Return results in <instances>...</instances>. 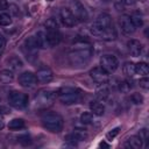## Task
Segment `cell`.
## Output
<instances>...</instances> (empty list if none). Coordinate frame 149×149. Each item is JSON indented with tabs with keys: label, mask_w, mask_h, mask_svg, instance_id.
Masks as SVG:
<instances>
[{
	"label": "cell",
	"mask_w": 149,
	"mask_h": 149,
	"mask_svg": "<svg viewBox=\"0 0 149 149\" xmlns=\"http://www.w3.org/2000/svg\"><path fill=\"white\" fill-rule=\"evenodd\" d=\"M43 127L51 133H59L63 129V118L55 112L44 111L40 115Z\"/></svg>",
	"instance_id": "3"
},
{
	"label": "cell",
	"mask_w": 149,
	"mask_h": 149,
	"mask_svg": "<svg viewBox=\"0 0 149 149\" xmlns=\"http://www.w3.org/2000/svg\"><path fill=\"white\" fill-rule=\"evenodd\" d=\"M44 26H45V29L58 28V26H57V22H56V20H55V19H49V20H47V22L44 23Z\"/></svg>",
	"instance_id": "33"
},
{
	"label": "cell",
	"mask_w": 149,
	"mask_h": 149,
	"mask_svg": "<svg viewBox=\"0 0 149 149\" xmlns=\"http://www.w3.org/2000/svg\"><path fill=\"white\" fill-rule=\"evenodd\" d=\"M47 33V37H48V42L50 47H55L57 44H59L61 40H62V35L58 30V28H51V29H45Z\"/></svg>",
	"instance_id": "16"
},
{
	"label": "cell",
	"mask_w": 149,
	"mask_h": 149,
	"mask_svg": "<svg viewBox=\"0 0 149 149\" xmlns=\"http://www.w3.org/2000/svg\"><path fill=\"white\" fill-rule=\"evenodd\" d=\"M7 64H8L9 69L12 71H16V70H19V69H21L23 66V62L17 56H12L10 58H8Z\"/></svg>",
	"instance_id": "22"
},
{
	"label": "cell",
	"mask_w": 149,
	"mask_h": 149,
	"mask_svg": "<svg viewBox=\"0 0 149 149\" xmlns=\"http://www.w3.org/2000/svg\"><path fill=\"white\" fill-rule=\"evenodd\" d=\"M122 2L127 6H130V5H134L136 2V0H122Z\"/></svg>",
	"instance_id": "38"
},
{
	"label": "cell",
	"mask_w": 149,
	"mask_h": 149,
	"mask_svg": "<svg viewBox=\"0 0 149 149\" xmlns=\"http://www.w3.org/2000/svg\"><path fill=\"white\" fill-rule=\"evenodd\" d=\"M35 38H36V43H37L38 48H41V49L50 48L49 42H48V37H47V33L44 30H38L35 35Z\"/></svg>",
	"instance_id": "17"
},
{
	"label": "cell",
	"mask_w": 149,
	"mask_h": 149,
	"mask_svg": "<svg viewBox=\"0 0 149 149\" xmlns=\"http://www.w3.org/2000/svg\"><path fill=\"white\" fill-rule=\"evenodd\" d=\"M139 85H140V87H142V88H144V90H148V88H149V79H148V77H147V76L142 77V78L139 80Z\"/></svg>",
	"instance_id": "32"
},
{
	"label": "cell",
	"mask_w": 149,
	"mask_h": 149,
	"mask_svg": "<svg viewBox=\"0 0 149 149\" xmlns=\"http://www.w3.org/2000/svg\"><path fill=\"white\" fill-rule=\"evenodd\" d=\"M9 7V3L7 0H0V10H6Z\"/></svg>",
	"instance_id": "36"
},
{
	"label": "cell",
	"mask_w": 149,
	"mask_h": 149,
	"mask_svg": "<svg viewBox=\"0 0 149 149\" xmlns=\"http://www.w3.org/2000/svg\"><path fill=\"white\" fill-rule=\"evenodd\" d=\"M118 87L122 93H128L130 91V88L133 87V85H132V81H129V80H122L118 84Z\"/></svg>",
	"instance_id": "27"
},
{
	"label": "cell",
	"mask_w": 149,
	"mask_h": 149,
	"mask_svg": "<svg viewBox=\"0 0 149 149\" xmlns=\"http://www.w3.org/2000/svg\"><path fill=\"white\" fill-rule=\"evenodd\" d=\"M78 22H84L88 19V13L85 8V6L79 0H71L70 1V8H69Z\"/></svg>",
	"instance_id": "7"
},
{
	"label": "cell",
	"mask_w": 149,
	"mask_h": 149,
	"mask_svg": "<svg viewBox=\"0 0 149 149\" xmlns=\"http://www.w3.org/2000/svg\"><path fill=\"white\" fill-rule=\"evenodd\" d=\"M130 20H132V22H133V24H134V27L135 28H139V27H142L143 26V20L140 17V15H132L130 16Z\"/></svg>",
	"instance_id": "29"
},
{
	"label": "cell",
	"mask_w": 149,
	"mask_h": 149,
	"mask_svg": "<svg viewBox=\"0 0 149 149\" xmlns=\"http://www.w3.org/2000/svg\"><path fill=\"white\" fill-rule=\"evenodd\" d=\"M5 44H6V41H5V37H3L2 35H0V50H2V49H3V47H5Z\"/></svg>",
	"instance_id": "37"
},
{
	"label": "cell",
	"mask_w": 149,
	"mask_h": 149,
	"mask_svg": "<svg viewBox=\"0 0 149 149\" xmlns=\"http://www.w3.org/2000/svg\"><path fill=\"white\" fill-rule=\"evenodd\" d=\"M12 23V16L7 13H1L0 14V26H9Z\"/></svg>",
	"instance_id": "28"
},
{
	"label": "cell",
	"mask_w": 149,
	"mask_h": 149,
	"mask_svg": "<svg viewBox=\"0 0 149 149\" xmlns=\"http://www.w3.org/2000/svg\"><path fill=\"white\" fill-rule=\"evenodd\" d=\"M8 102L16 109H23L28 105V95L20 91H12L8 94Z\"/></svg>",
	"instance_id": "6"
},
{
	"label": "cell",
	"mask_w": 149,
	"mask_h": 149,
	"mask_svg": "<svg viewBox=\"0 0 149 149\" xmlns=\"http://www.w3.org/2000/svg\"><path fill=\"white\" fill-rule=\"evenodd\" d=\"M93 114L91 112H84L80 115V122L83 125H92L93 123Z\"/></svg>",
	"instance_id": "26"
},
{
	"label": "cell",
	"mask_w": 149,
	"mask_h": 149,
	"mask_svg": "<svg viewBox=\"0 0 149 149\" xmlns=\"http://www.w3.org/2000/svg\"><path fill=\"white\" fill-rule=\"evenodd\" d=\"M148 73H149V66L147 63L140 62V63L135 64V74H140V76L144 77Z\"/></svg>",
	"instance_id": "24"
},
{
	"label": "cell",
	"mask_w": 149,
	"mask_h": 149,
	"mask_svg": "<svg viewBox=\"0 0 149 149\" xmlns=\"http://www.w3.org/2000/svg\"><path fill=\"white\" fill-rule=\"evenodd\" d=\"M59 16H61L62 22L66 27H74L78 23L77 19L74 17V15L72 14V12L69 8H62L59 12Z\"/></svg>",
	"instance_id": "12"
},
{
	"label": "cell",
	"mask_w": 149,
	"mask_h": 149,
	"mask_svg": "<svg viewBox=\"0 0 149 149\" xmlns=\"http://www.w3.org/2000/svg\"><path fill=\"white\" fill-rule=\"evenodd\" d=\"M19 84L22 87L26 88H31L34 86H36L37 84V78L36 74L30 72V71H24L19 76Z\"/></svg>",
	"instance_id": "9"
},
{
	"label": "cell",
	"mask_w": 149,
	"mask_h": 149,
	"mask_svg": "<svg viewBox=\"0 0 149 149\" xmlns=\"http://www.w3.org/2000/svg\"><path fill=\"white\" fill-rule=\"evenodd\" d=\"M139 136L142 139V141H143V142H148V139H149V132H148V129H147V128L141 129V130H140Z\"/></svg>",
	"instance_id": "34"
},
{
	"label": "cell",
	"mask_w": 149,
	"mask_h": 149,
	"mask_svg": "<svg viewBox=\"0 0 149 149\" xmlns=\"http://www.w3.org/2000/svg\"><path fill=\"white\" fill-rule=\"evenodd\" d=\"M119 66V61L114 55L105 54L100 58V68L104 69L108 74L113 73Z\"/></svg>",
	"instance_id": "8"
},
{
	"label": "cell",
	"mask_w": 149,
	"mask_h": 149,
	"mask_svg": "<svg viewBox=\"0 0 149 149\" xmlns=\"http://www.w3.org/2000/svg\"><path fill=\"white\" fill-rule=\"evenodd\" d=\"M126 147L132 148V149H140V148L143 147V141L139 135H133L128 139V141L126 143Z\"/></svg>",
	"instance_id": "20"
},
{
	"label": "cell",
	"mask_w": 149,
	"mask_h": 149,
	"mask_svg": "<svg viewBox=\"0 0 149 149\" xmlns=\"http://www.w3.org/2000/svg\"><path fill=\"white\" fill-rule=\"evenodd\" d=\"M3 126H5V121H3V115H2V113L0 112V130L3 128Z\"/></svg>",
	"instance_id": "39"
},
{
	"label": "cell",
	"mask_w": 149,
	"mask_h": 149,
	"mask_svg": "<svg viewBox=\"0 0 149 149\" xmlns=\"http://www.w3.org/2000/svg\"><path fill=\"white\" fill-rule=\"evenodd\" d=\"M0 101H1V98H0Z\"/></svg>",
	"instance_id": "41"
},
{
	"label": "cell",
	"mask_w": 149,
	"mask_h": 149,
	"mask_svg": "<svg viewBox=\"0 0 149 149\" xmlns=\"http://www.w3.org/2000/svg\"><path fill=\"white\" fill-rule=\"evenodd\" d=\"M55 98H56V92L44 88V90L38 91V93L35 95L34 102H35V106L40 108H47L48 106L52 105Z\"/></svg>",
	"instance_id": "5"
},
{
	"label": "cell",
	"mask_w": 149,
	"mask_h": 149,
	"mask_svg": "<svg viewBox=\"0 0 149 149\" xmlns=\"http://www.w3.org/2000/svg\"><path fill=\"white\" fill-rule=\"evenodd\" d=\"M58 99L62 104L64 105H73L80 101L81 99V93L79 90L74 88V87H62L61 90H58L57 92Z\"/></svg>",
	"instance_id": "4"
},
{
	"label": "cell",
	"mask_w": 149,
	"mask_h": 149,
	"mask_svg": "<svg viewBox=\"0 0 149 149\" xmlns=\"http://www.w3.org/2000/svg\"><path fill=\"white\" fill-rule=\"evenodd\" d=\"M95 95H97V98L99 99V101H105V100L108 98V95H109V90H108L106 83H105V84H100V85L95 88Z\"/></svg>",
	"instance_id": "18"
},
{
	"label": "cell",
	"mask_w": 149,
	"mask_h": 149,
	"mask_svg": "<svg viewBox=\"0 0 149 149\" xmlns=\"http://www.w3.org/2000/svg\"><path fill=\"white\" fill-rule=\"evenodd\" d=\"M14 80V72L10 69H5L0 71V83L9 84Z\"/></svg>",
	"instance_id": "21"
},
{
	"label": "cell",
	"mask_w": 149,
	"mask_h": 149,
	"mask_svg": "<svg viewBox=\"0 0 149 149\" xmlns=\"http://www.w3.org/2000/svg\"><path fill=\"white\" fill-rule=\"evenodd\" d=\"M92 56V48L88 41L79 40L74 43L73 48L69 52L70 63L74 66H81L88 63Z\"/></svg>",
	"instance_id": "2"
},
{
	"label": "cell",
	"mask_w": 149,
	"mask_h": 149,
	"mask_svg": "<svg viewBox=\"0 0 149 149\" xmlns=\"http://www.w3.org/2000/svg\"><path fill=\"white\" fill-rule=\"evenodd\" d=\"M36 74V78H37V81L41 83V84H48L54 78V74H52V71L49 69V68H41L37 70V72L35 73Z\"/></svg>",
	"instance_id": "14"
},
{
	"label": "cell",
	"mask_w": 149,
	"mask_h": 149,
	"mask_svg": "<svg viewBox=\"0 0 149 149\" xmlns=\"http://www.w3.org/2000/svg\"><path fill=\"white\" fill-rule=\"evenodd\" d=\"M122 70H123V73L128 77H133L135 74V64L132 63V62H126L122 66Z\"/></svg>",
	"instance_id": "25"
},
{
	"label": "cell",
	"mask_w": 149,
	"mask_h": 149,
	"mask_svg": "<svg viewBox=\"0 0 149 149\" xmlns=\"http://www.w3.org/2000/svg\"><path fill=\"white\" fill-rule=\"evenodd\" d=\"M87 136H88V135H87V133H86L84 129L76 128L71 134H69V135L65 137V140H66L68 142H70L71 146H76L77 142H80V141L86 140Z\"/></svg>",
	"instance_id": "11"
},
{
	"label": "cell",
	"mask_w": 149,
	"mask_h": 149,
	"mask_svg": "<svg viewBox=\"0 0 149 149\" xmlns=\"http://www.w3.org/2000/svg\"><path fill=\"white\" fill-rule=\"evenodd\" d=\"M100 147H105V148H109V146H108L107 143H105V142H101V143H100Z\"/></svg>",
	"instance_id": "40"
},
{
	"label": "cell",
	"mask_w": 149,
	"mask_h": 149,
	"mask_svg": "<svg viewBox=\"0 0 149 149\" xmlns=\"http://www.w3.org/2000/svg\"><path fill=\"white\" fill-rule=\"evenodd\" d=\"M119 130H120V128H119V127H116V128L112 129L109 133H107V139H108V140H113V139L119 134Z\"/></svg>",
	"instance_id": "35"
},
{
	"label": "cell",
	"mask_w": 149,
	"mask_h": 149,
	"mask_svg": "<svg viewBox=\"0 0 149 149\" xmlns=\"http://www.w3.org/2000/svg\"><path fill=\"white\" fill-rule=\"evenodd\" d=\"M26 127V123H24V120L23 119H12L9 122H8V128L10 130H19V129H22Z\"/></svg>",
	"instance_id": "23"
},
{
	"label": "cell",
	"mask_w": 149,
	"mask_h": 149,
	"mask_svg": "<svg viewBox=\"0 0 149 149\" xmlns=\"http://www.w3.org/2000/svg\"><path fill=\"white\" fill-rule=\"evenodd\" d=\"M127 49H128V52L133 57H139L142 54L143 47H142V43L139 40H134L133 38V40H129L127 42Z\"/></svg>",
	"instance_id": "15"
},
{
	"label": "cell",
	"mask_w": 149,
	"mask_h": 149,
	"mask_svg": "<svg viewBox=\"0 0 149 149\" xmlns=\"http://www.w3.org/2000/svg\"><path fill=\"white\" fill-rule=\"evenodd\" d=\"M17 140H19V142H20L21 144H23V146H28V144H30V143H31L30 136H29L28 134L19 135V136H17Z\"/></svg>",
	"instance_id": "30"
},
{
	"label": "cell",
	"mask_w": 149,
	"mask_h": 149,
	"mask_svg": "<svg viewBox=\"0 0 149 149\" xmlns=\"http://www.w3.org/2000/svg\"><path fill=\"white\" fill-rule=\"evenodd\" d=\"M90 31L92 35L105 41H114L118 36L116 29L112 22V17L107 13H102L97 16L95 21L90 27Z\"/></svg>",
	"instance_id": "1"
},
{
	"label": "cell",
	"mask_w": 149,
	"mask_h": 149,
	"mask_svg": "<svg viewBox=\"0 0 149 149\" xmlns=\"http://www.w3.org/2000/svg\"><path fill=\"white\" fill-rule=\"evenodd\" d=\"M130 99H132V101L134 102V104H136V105H141L142 102H143V97L140 94V93H133L132 94V97H130Z\"/></svg>",
	"instance_id": "31"
},
{
	"label": "cell",
	"mask_w": 149,
	"mask_h": 149,
	"mask_svg": "<svg viewBox=\"0 0 149 149\" xmlns=\"http://www.w3.org/2000/svg\"><path fill=\"white\" fill-rule=\"evenodd\" d=\"M120 27H121V30L123 31V34H126V35H132L136 30V28L134 27L129 15H122L121 16V19H120Z\"/></svg>",
	"instance_id": "13"
},
{
	"label": "cell",
	"mask_w": 149,
	"mask_h": 149,
	"mask_svg": "<svg viewBox=\"0 0 149 149\" xmlns=\"http://www.w3.org/2000/svg\"><path fill=\"white\" fill-rule=\"evenodd\" d=\"M90 108H91V112H93V114L97 115V116H101L105 113V106H104V104H101L98 100H92L90 102Z\"/></svg>",
	"instance_id": "19"
},
{
	"label": "cell",
	"mask_w": 149,
	"mask_h": 149,
	"mask_svg": "<svg viewBox=\"0 0 149 149\" xmlns=\"http://www.w3.org/2000/svg\"><path fill=\"white\" fill-rule=\"evenodd\" d=\"M90 77L97 83V84H105L108 81V73L101 69L100 66L93 68L90 70Z\"/></svg>",
	"instance_id": "10"
}]
</instances>
